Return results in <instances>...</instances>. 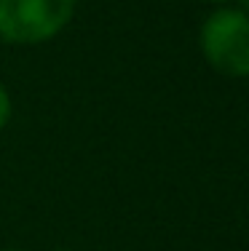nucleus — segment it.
Masks as SVG:
<instances>
[{
	"label": "nucleus",
	"mask_w": 249,
	"mask_h": 251,
	"mask_svg": "<svg viewBox=\"0 0 249 251\" xmlns=\"http://www.w3.org/2000/svg\"><path fill=\"white\" fill-rule=\"evenodd\" d=\"M198 46L206 64L225 77H249V16L239 8H217L204 19Z\"/></svg>",
	"instance_id": "obj_1"
},
{
	"label": "nucleus",
	"mask_w": 249,
	"mask_h": 251,
	"mask_svg": "<svg viewBox=\"0 0 249 251\" xmlns=\"http://www.w3.org/2000/svg\"><path fill=\"white\" fill-rule=\"evenodd\" d=\"M206 3H215V5H225V3H230V0H206Z\"/></svg>",
	"instance_id": "obj_5"
},
{
	"label": "nucleus",
	"mask_w": 249,
	"mask_h": 251,
	"mask_svg": "<svg viewBox=\"0 0 249 251\" xmlns=\"http://www.w3.org/2000/svg\"><path fill=\"white\" fill-rule=\"evenodd\" d=\"M239 11H244V14L249 16V0H239Z\"/></svg>",
	"instance_id": "obj_4"
},
{
	"label": "nucleus",
	"mask_w": 249,
	"mask_h": 251,
	"mask_svg": "<svg viewBox=\"0 0 249 251\" xmlns=\"http://www.w3.org/2000/svg\"><path fill=\"white\" fill-rule=\"evenodd\" d=\"M3 251H19V249H3Z\"/></svg>",
	"instance_id": "obj_6"
},
{
	"label": "nucleus",
	"mask_w": 249,
	"mask_h": 251,
	"mask_svg": "<svg viewBox=\"0 0 249 251\" xmlns=\"http://www.w3.org/2000/svg\"><path fill=\"white\" fill-rule=\"evenodd\" d=\"M11 97H8V91H5V86L0 83V131L8 126V121H11Z\"/></svg>",
	"instance_id": "obj_3"
},
{
	"label": "nucleus",
	"mask_w": 249,
	"mask_h": 251,
	"mask_svg": "<svg viewBox=\"0 0 249 251\" xmlns=\"http://www.w3.org/2000/svg\"><path fill=\"white\" fill-rule=\"evenodd\" d=\"M78 0H0V38L11 46H40L75 16Z\"/></svg>",
	"instance_id": "obj_2"
}]
</instances>
